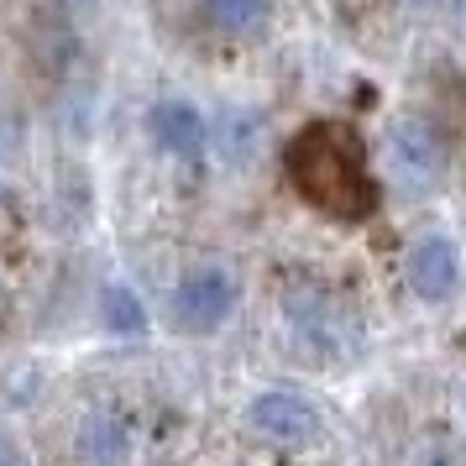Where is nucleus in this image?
<instances>
[{"label": "nucleus", "instance_id": "39448f33", "mask_svg": "<svg viewBox=\"0 0 466 466\" xmlns=\"http://www.w3.org/2000/svg\"><path fill=\"white\" fill-rule=\"evenodd\" d=\"M289 319H294L299 340H309L315 351H330V357H351V346H357V330H351V319L340 304H325L319 294H304L289 304Z\"/></svg>", "mask_w": 466, "mask_h": 466}, {"label": "nucleus", "instance_id": "7ed1b4c3", "mask_svg": "<svg viewBox=\"0 0 466 466\" xmlns=\"http://www.w3.org/2000/svg\"><path fill=\"white\" fill-rule=\"evenodd\" d=\"M247 420L262 441L273 445H315L325 420H319V409L304 393L294 388H268V393H257L252 409H247Z\"/></svg>", "mask_w": 466, "mask_h": 466}, {"label": "nucleus", "instance_id": "f257e3e1", "mask_svg": "<svg viewBox=\"0 0 466 466\" xmlns=\"http://www.w3.org/2000/svg\"><path fill=\"white\" fill-rule=\"evenodd\" d=\"M289 173H294V189L336 220H361L378 205V184L367 173L361 142L336 121L299 131L294 147H289Z\"/></svg>", "mask_w": 466, "mask_h": 466}, {"label": "nucleus", "instance_id": "1a4fd4ad", "mask_svg": "<svg viewBox=\"0 0 466 466\" xmlns=\"http://www.w3.org/2000/svg\"><path fill=\"white\" fill-rule=\"evenodd\" d=\"M205 16L220 32H236V37H252L257 26L268 22V0H205Z\"/></svg>", "mask_w": 466, "mask_h": 466}, {"label": "nucleus", "instance_id": "9d476101", "mask_svg": "<svg viewBox=\"0 0 466 466\" xmlns=\"http://www.w3.org/2000/svg\"><path fill=\"white\" fill-rule=\"evenodd\" d=\"M142 304H137V294H127V289H106V325L116 330V336H137L142 330Z\"/></svg>", "mask_w": 466, "mask_h": 466}, {"label": "nucleus", "instance_id": "0eeeda50", "mask_svg": "<svg viewBox=\"0 0 466 466\" xmlns=\"http://www.w3.org/2000/svg\"><path fill=\"white\" fill-rule=\"evenodd\" d=\"M152 137H157V147L173 152V157H199L205 147V121H199V110L189 100H163V106H152L147 116Z\"/></svg>", "mask_w": 466, "mask_h": 466}, {"label": "nucleus", "instance_id": "f03ea898", "mask_svg": "<svg viewBox=\"0 0 466 466\" xmlns=\"http://www.w3.org/2000/svg\"><path fill=\"white\" fill-rule=\"evenodd\" d=\"M236 299H241V289H236V278L226 273V268H194V273L173 289L168 319L178 330H189V336H210V330H220V325L231 319Z\"/></svg>", "mask_w": 466, "mask_h": 466}, {"label": "nucleus", "instance_id": "20e7f679", "mask_svg": "<svg viewBox=\"0 0 466 466\" xmlns=\"http://www.w3.org/2000/svg\"><path fill=\"white\" fill-rule=\"evenodd\" d=\"M403 278H409V289L424 299V304H441L461 289V252H456V241L451 236H420L414 241V252L403 262Z\"/></svg>", "mask_w": 466, "mask_h": 466}, {"label": "nucleus", "instance_id": "423d86ee", "mask_svg": "<svg viewBox=\"0 0 466 466\" xmlns=\"http://www.w3.org/2000/svg\"><path fill=\"white\" fill-rule=\"evenodd\" d=\"M393 168H399V178L409 189H430V184L441 178L445 157H441V142L430 137V127L403 121V127L393 131Z\"/></svg>", "mask_w": 466, "mask_h": 466}, {"label": "nucleus", "instance_id": "6e6552de", "mask_svg": "<svg viewBox=\"0 0 466 466\" xmlns=\"http://www.w3.org/2000/svg\"><path fill=\"white\" fill-rule=\"evenodd\" d=\"M127 451H131L127 424L116 414H85V424H79V456L89 466H121Z\"/></svg>", "mask_w": 466, "mask_h": 466}, {"label": "nucleus", "instance_id": "9b49d317", "mask_svg": "<svg viewBox=\"0 0 466 466\" xmlns=\"http://www.w3.org/2000/svg\"><path fill=\"white\" fill-rule=\"evenodd\" d=\"M0 466H26V461H22V445L5 441V435H0Z\"/></svg>", "mask_w": 466, "mask_h": 466}]
</instances>
